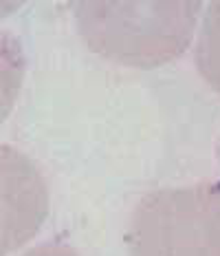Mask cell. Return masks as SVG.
Listing matches in <instances>:
<instances>
[{
	"label": "cell",
	"mask_w": 220,
	"mask_h": 256,
	"mask_svg": "<svg viewBox=\"0 0 220 256\" xmlns=\"http://www.w3.org/2000/svg\"><path fill=\"white\" fill-rule=\"evenodd\" d=\"M203 2H77L79 38L93 53L115 64L154 68L190 49Z\"/></svg>",
	"instance_id": "6da1fadb"
},
{
	"label": "cell",
	"mask_w": 220,
	"mask_h": 256,
	"mask_svg": "<svg viewBox=\"0 0 220 256\" xmlns=\"http://www.w3.org/2000/svg\"><path fill=\"white\" fill-rule=\"evenodd\" d=\"M128 256H220V184L159 188L135 206Z\"/></svg>",
	"instance_id": "7a4b0ae2"
},
{
	"label": "cell",
	"mask_w": 220,
	"mask_h": 256,
	"mask_svg": "<svg viewBox=\"0 0 220 256\" xmlns=\"http://www.w3.org/2000/svg\"><path fill=\"white\" fill-rule=\"evenodd\" d=\"M2 184L4 204L18 201L11 214L2 216V256H7L35 234L46 212V190L29 159L9 146H2Z\"/></svg>",
	"instance_id": "3957f363"
},
{
	"label": "cell",
	"mask_w": 220,
	"mask_h": 256,
	"mask_svg": "<svg viewBox=\"0 0 220 256\" xmlns=\"http://www.w3.org/2000/svg\"><path fill=\"white\" fill-rule=\"evenodd\" d=\"M194 60L201 78L220 95V0L205 9L196 34Z\"/></svg>",
	"instance_id": "277c9868"
},
{
	"label": "cell",
	"mask_w": 220,
	"mask_h": 256,
	"mask_svg": "<svg viewBox=\"0 0 220 256\" xmlns=\"http://www.w3.org/2000/svg\"><path fill=\"white\" fill-rule=\"evenodd\" d=\"M22 256H79V252L73 250V248H68V245L51 243V245H37V248H31L29 252H24Z\"/></svg>",
	"instance_id": "5b68a950"
}]
</instances>
